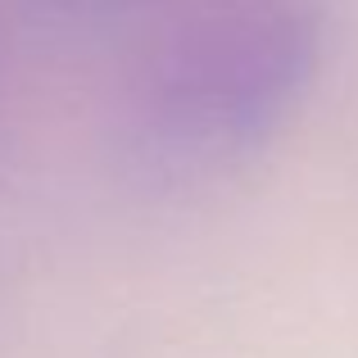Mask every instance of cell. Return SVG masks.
<instances>
[{
  "instance_id": "6da1fadb",
  "label": "cell",
  "mask_w": 358,
  "mask_h": 358,
  "mask_svg": "<svg viewBox=\"0 0 358 358\" xmlns=\"http://www.w3.org/2000/svg\"><path fill=\"white\" fill-rule=\"evenodd\" d=\"M322 59L313 0H209L173 23L141 69L136 105L168 155H250L304 100Z\"/></svg>"
}]
</instances>
